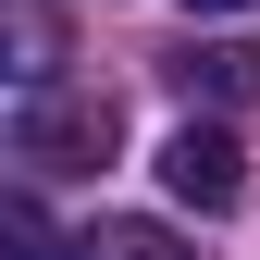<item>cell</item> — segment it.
Segmentation results:
<instances>
[{"label": "cell", "mask_w": 260, "mask_h": 260, "mask_svg": "<svg viewBox=\"0 0 260 260\" xmlns=\"http://www.w3.org/2000/svg\"><path fill=\"white\" fill-rule=\"evenodd\" d=\"M75 260H186V236H174V223H87Z\"/></svg>", "instance_id": "4"}, {"label": "cell", "mask_w": 260, "mask_h": 260, "mask_svg": "<svg viewBox=\"0 0 260 260\" xmlns=\"http://www.w3.org/2000/svg\"><path fill=\"white\" fill-rule=\"evenodd\" d=\"M13 149L38 161V174H100V161L124 149V100H112V87H25Z\"/></svg>", "instance_id": "1"}, {"label": "cell", "mask_w": 260, "mask_h": 260, "mask_svg": "<svg viewBox=\"0 0 260 260\" xmlns=\"http://www.w3.org/2000/svg\"><path fill=\"white\" fill-rule=\"evenodd\" d=\"M0 248H13V260H75V248L50 236V211L25 199V186H13V199H0Z\"/></svg>", "instance_id": "6"}, {"label": "cell", "mask_w": 260, "mask_h": 260, "mask_svg": "<svg viewBox=\"0 0 260 260\" xmlns=\"http://www.w3.org/2000/svg\"><path fill=\"white\" fill-rule=\"evenodd\" d=\"M161 186H174L186 211H236V199H248V149H236V124H199V112H186L174 137H161Z\"/></svg>", "instance_id": "2"}, {"label": "cell", "mask_w": 260, "mask_h": 260, "mask_svg": "<svg viewBox=\"0 0 260 260\" xmlns=\"http://www.w3.org/2000/svg\"><path fill=\"white\" fill-rule=\"evenodd\" d=\"M174 87L211 100V112H236V100H260V50L248 38H199V50H174Z\"/></svg>", "instance_id": "3"}, {"label": "cell", "mask_w": 260, "mask_h": 260, "mask_svg": "<svg viewBox=\"0 0 260 260\" xmlns=\"http://www.w3.org/2000/svg\"><path fill=\"white\" fill-rule=\"evenodd\" d=\"M186 13H248V0H186Z\"/></svg>", "instance_id": "7"}, {"label": "cell", "mask_w": 260, "mask_h": 260, "mask_svg": "<svg viewBox=\"0 0 260 260\" xmlns=\"http://www.w3.org/2000/svg\"><path fill=\"white\" fill-rule=\"evenodd\" d=\"M50 62H62V25H50V0H13V75H25V87H50Z\"/></svg>", "instance_id": "5"}]
</instances>
